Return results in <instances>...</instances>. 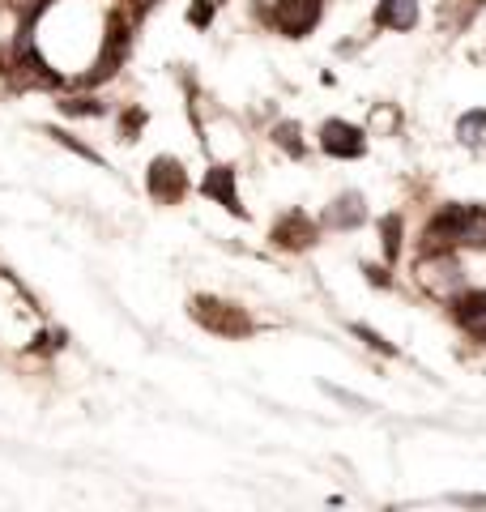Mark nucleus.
<instances>
[{
	"instance_id": "nucleus-12",
	"label": "nucleus",
	"mask_w": 486,
	"mask_h": 512,
	"mask_svg": "<svg viewBox=\"0 0 486 512\" xmlns=\"http://www.w3.org/2000/svg\"><path fill=\"white\" fill-rule=\"evenodd\" d=\"M401 248V218H384V252L397 256Z\"/></svg>"
},
{
	"instance_id": "nucleus-13",
	"label": "nucleus",
	"mask_w": 486,
	"mask_h": 512,
	"mask_svg": "<svg viewBox=\"0 0 486 512\" xmlns=\"http://www.w3.org/2000/svg\"><path fill=\"white\" fill-rule=\"evenodd\" d=\"M329 397H337L342 406H354V410H371V406L363 402V397H354V393H346V389H333V384H329Z\"/></svg>"
},
{
	"instance_id": "nucleus-3",
	"label": "nucleus",
	"mask_w": 486,
	"mask_h": 512,
	"mask_svg": "<svg viewBox=\"0 0 486 512\" xmlns=\"http://www.w3.org/2000/svg\"><path fill=\"white\" fill-rule=\"evenodd\" d=\"M320 5L324 0H278V5H273V26H278L282 35L299 39L320 22Z\"/></svg>"
},
{
	"instance_id": "nucleus-15",
	"label": "nucleus",
	"mask_w": 486,
	"mask_h": 512,
	"mask_svg": "<svg viewBox=\"0 0 486 512\" xmlns=\"http://www.w3.org/2000/svg\"><path fill=\"white\" fill-rule=\"evenodd\" d=\"M209 18H214V5H192V22H209Z\"/></svg>"
},
{
	"instance_id": "nucleus-6",
	"label": "nucleus",
	"mask_w": 486,
	"mask_h": 512,
	"mask_svg": "<svg viewBox=\"0 0 486 512\" xmlns=\"http://www.w3.org/2000/svg\"><path fill=\"white\" fill-rule=\"evenodd\" d=\"M205 197H214L218 205H226V210H231V214H239L243 210V205H239V192H235V171L231 167H214V171H209L205 175Z\"/></svg>"
},
{
	"instance_id": "nucleus-14",
	"label": "nucleus",
	"mask_w": 486,
	"mask_h": 512,
	"mask_svg": "<svg viewBox=\"0 0 486 512\" xmlns=\"http://www.w3.org/2000/svg\"><path fill=\"white\" fill-rule=\"evenodd\" d=\"M354 333H359V338H363V342H367L371 350H393V346H384V338H376V333H371V329H363V325L354 329Z\"/></svg>"
},
{
	"instance_id": "nucleus-4",
	"label": "nucleus",
	"mask_w": 486,
	"mask_h": 512,
	"mask_svg": "<svg viewBox=\"0 0 486 512\" xmlns=\"http://www.w3.org/2000/svg\"><path fill=\"white\" fill-rule=\"evenodd\" d=\"M363 128H354L346 120H329L320 128V150L333 154V158H359L363 154Z\"/></svg>"
},
{
	"instance_id": "nucleus-5",
	"label": "nucleus",
	"mask_w": 486,
	"mask_h": 512,
	"mask_svg": "<svg viewBox=\"0 0 486 512\" xmlns=\"http://www.w3.org/2000/svg\"><path fill=\"white\" fill-rule=\"evenodd\" d=\"M145 184H150V192H154L162 205H171V201L184 197V171H180L175 158H154V167H150V175H145Z\"/></svg>"
},
{
	"instance_id": "nucleus-7",
	"label": "nucleus",
	"mask_w": 486,
	"mask_h": 512,
	"mask_svg": "<svg viewBox=\"0 0 486 512\" xmlns=\"http://www.w3.org/2000/svg\"><path fill=\"white\" fill-rule=\"evenodd\" d=\"M376 18L388 30H414V22H418V0H380Z\"/></svg>"
},
{
	"instance_id": "nucleus-2",
	"label": "nucleus",
	"mask_w": 486,
	"mask_h": 512,
	"mask_svg": "<svg viewBox=\"0 0 486 512\" xmlns=\"http://www.w3.org/2000/svg\"><path fill=\"white\" fill-rule=\"evenodd\" d=\"M418 282L427 286L431 295H440V299H448V295H457L461 291V265L452 261L448 252H435V256H423L418 261Z\"/></svg>"
},
{
	"instance_id": "nucleus-1",
	"label": "nucleus",
	"mask_w": 486,
	"mask_h": 512,
	"mask_svg": "<svg viewBox=\"0 0 486 512\" xmlns=\"http://www.w3.org/2000/svg\"><path fill=\"white\" fill-rule=\"evenodd\" d=\"M431 239L440 244H465V248H486V210L478 205H452L435 218Z\"/></svg>"
},
{
	"instance_id": "nucleus-11",
	"label": "nucleus",
	"mask_w": 486,
	"mask_h": 512,
	"mask_svg": "<svg viewBox=\"0 0 486 512\" xmlns=\"http://www.w3.org/2000/svg\"><path fill=\"white\" fill-rule=\"evenodd\" d=\"M457 137L465 141V146H478V141H486V111H465V116L457 120Z\"/></svg>"
},
{
	"instance_id": "nucleus-9",
	"label": "nucleus",
	"mask_w": 486,
	"mask_h": 512,
	"mask_svg": "<svg viewBox=\"0 0 486 512\" xmlns=\"http://www.w3.org/2000/svg\"><path fill=\"white\" fill-rule=\"evenodd\" d=\"M367 218V210H363V197L359 192H346V197H337L333 201V210H329V227H359V222Z\"/></svg>"
},
{
	"instance_id": "nucleus-10",
	"label": "nucleus",
	"mask_w": 486,
	"mask_h": 512,
	"mask_svg": "<svg viewBox=\"0 0 486 512\" xmlns=\"http://www.w3.org/2000/svg\"><path fill=\"white\" fill-rule=\"evenodd\" d=\"M312 235H316V227H312V222H307L303 214H290V218H282L278 227H273V239H282L286 248H303Z\"/></svg>"
},
{
	"instance_id": "nucleus-8",
	"label": "nucleus",
	"mask_w": 486,
	"mask_h": 512,
	"mask_svg": "<svg viewBox=\"0 0 486 512\" xmlns=\"http://www.w3.org/2000/svg\"><path fill=\"white\" fill-rule=\"evenodd\" d=\"M457 320H461V329L469 333V338L486 342V295L461 299V303H457Z\"/></svg>"
}]
</instances>
